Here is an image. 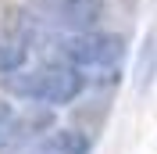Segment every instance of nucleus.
<instances>
[{
    "instance_id": "20e7f679",
    "label": "nucleus",
    "mask_w": 157,
    "mask_h": 154,
    "mask_svg": "<svg viewBox=\"0 0 157 154\" xmlns=\"http://www.w3.org/2000/svg\"><path fill=\"white\" fill-rule=\"evenodd\" d=\"M29 50H32L29 25H25V29H11V32H4V36H0V75L25 68V61H29Z\"/></svg>"
},
{
    "instance_id": "f03ea898",
    "label": "nucleus",
    "mask_w": 157,
    "mask_h": 154,
    "mask_svg": "<svg viewBox=\"0 0 157 154\" xmlns=\"http://www.w3.org/2000/svg\"><path fill=\"white\" fill-rule=\"evenodd\" d=\"M57 61H68L75 68H104V65H121L125 58V36L118 32H97V29H86V32H68L61 36L57 43Z\"/></svg>"
},
{
    "instance_id": "6e6552de",
    "label": "nucleus",
    "mask_w": 157,
    "mask_h": 154,
    "mask_svg": "<svg viewBox=\"0 0 157 154\" xmlns=\"http://www.w3.org/2000/svg\"><path fill=\"white\" fill-rule=\"evenodd\" d=\"M32 154H43V151H32Z\"/></svg>"
},
{
    "instance_id": "0eeeda50",
    "label": "nucleus",
    "mask_w": 157,
    "mask_h": 154,
    "mask_svg": "<svg viewBox=\"0 0 157 154\" xmlns=\"http://www.w3.org/2000/svg\"><path fill=\"white\" fill-rule=\"evenodd\" d=\"M14 118H18V115H14V107H11L7 100H0V151L18 140V133H14Z\"/></svg>"
},
{
    "instance_id": "7ed1b4c3",
    "label": "nucleus",
    "mask_w": 157,
    "mask_h": 154,
    "mask_svg": "<svg viewBox=\"0 0 157 154\" xmlns=\"http://www.w3.org/2000/svg\"><path fill=\"white\" fill-rule=\"evenodd\" d=\"M100 18H104L100 0H43L39 4V22H50V25L68 29V32L97 29Z\"/></svg>"
},
{
    "instance_id": "423d86ee",
    "label": "nucleus",
    "mask_w": 157,
    "mask_h": 154,
    "mask_svg": "<svg viewBox=\"0 0 157 154\" xmlns=\"http://www.w3.org/2000/svg\"><path fill=\"white\" fill-rule=\"evenodd\" d=\"M89 147H93V140L82 129H50L39 140L43 154H89Z\"/></svg>"
},
{
    "instance_id": "f257e3e1",
    "label": "nucleus",
    "mask_w": 157,
    "mask_h": 154,
    "mask_svg": "<svg viewBox=\"0 0 157 154\" xmlns=\"http://www.w3.org/2000/svg\"><path fill=\"white\" fill-rule=\"evenodd\" d=\"M86 72L68 61H47L36 68H18L4 75V90L18 100H43V104H71L82 90H86Z\"/></svg>"
},
{
    "instance_id": "39448f33",
    "label": "nucleus",
    "mask_w": 157,
    "mask_h": 154,
    "mask_svg": "<svg viewBox=\"0 0 157 154\" xmlns=\"http://www.w3.org/2000/svg\"><path fill=\"white\" fill-rule=\"evenodd\" d=\"M50 129H54V104H43V100H29L25 111L14 118V133H18V140H25V136H39V133L47 136Z\"/></svg>"
}]
</instances>
